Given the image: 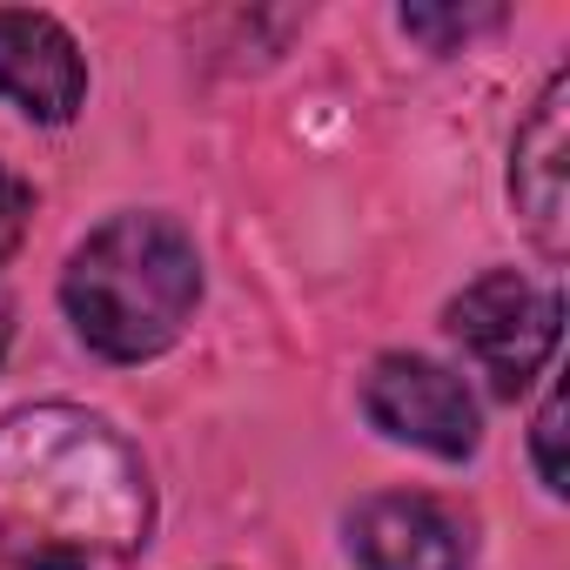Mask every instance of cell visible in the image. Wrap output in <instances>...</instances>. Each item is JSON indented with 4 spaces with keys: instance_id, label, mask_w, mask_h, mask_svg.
Masks as SVG:
<instances>
[{
    "instance_id": "1",
    "label": "cell",
    "mask_w": 570,
    "mask_h": 570,
    "mask_svg": "<svg viewBox=\"0 0 570 570\" xmlns=\"http://www.w3.org/2000/svg\"><path fill=\"white\" fill-rule=\"evenodd\" d=\"M148 537L141 456L75 403H35L0 423V563L135 550Z\"/></svg>"
},
{
    "instance_id": "2",
    "label": "cell",
    "mask_w": 570,
    "mask_h": 570,
    "mask_svg": "<svg viewBox=\"0 0 570 570\" xmlns=\"http://www.w3.org/2000/svg\"><path fill=\"white\" fill-rule=\"evenodd\" d=\"M202 303V255L175 215L128 208L75 242L61 268V309L108 363H148L181 343Z\"/></svg>"
},
{
    "instance_id": "3",
    "label": "cell",
    "mask_w": 570,
    "mask_h": 570,
    "mask_svg": "<svg viewBox=\"0 0 570 570\" xmlns=\"http://www.w3.org/2000/svg\"><path fill=\"white\" fill-rule=\"evenodd\" d=\"M443 330L456 336V350L476 363V376L497 396H523L543 376V363L557 356L563 303L550 282H530L523 268H490L463 296H450Z\"/></svg>"
},
{
    "instance_id": "4",
    "label": "cell",
    "mask_w": 570,
    "mask_h": 570,
    "mask_svg": "<svg viewBox=\"0 0 570 570\" xmlns=\"http://www.w3.org/2000/svg\"><path fill=\"white\" fill-rule=\"evenodd\" d=\"M363 416L390 443H410V450L443 456V463H463L483 443V416H476V396L463 390V376L430 363V356H410V350H390L370 363Z\"/></svg>"
},
{
    "instance_id": "5",
    "label": "cell",
    "mask_w": 570,
    "mask_h": 570,
    "mask_svg": "<svg viewBox=\"0 0 570 570\" xmlns=\"http://www.w3.org/2000/svg\"><path fill=\"white\" fill-rule=\"evenodd\" d=\"M343 530H350L356 570H470V557H476L470 523L423 490L363 497Z\"/></svg>"
},
{
    "instance_id": "6",
    "label": "cell",
    "mask_w": 570,
    "mask_h": 570,
    "mask_svg": "<svg viewBox=\"0 0 570 570\" xmlns=\"http://www.w3.org/2000/svg\"><path fill=\"white\" fill-rule=\"evenodd\" d=\"M0 101L41 128H68L88 101L81 41L35 8H0Z\"/></svg>"
},
{
    "instance_id": "7",
    "label": "cell",
    "mask_w": 570,
    "mask_h": 570,
    "mask_svg": "<svg viewBox=\"0 0 570 570\" xmlns=\"http://www.w3.org/2000/svg\"><path fill=\"white\" fill-rule=\"evenodd\" d=\"M563 161H570V75L557 68L543 81V95L530 101L517 141H510V202L530 228V242L557 262L570 242V188H563Z\"/></svg>"
},
{
    "instance_id": "8",
    "label": "cell",
    "mask_w": 570,
    "mask_h": 570,
    "mask_svg": "<svg viewBox=\"0 0 570 570\" xmlns=\"http://www.w3.org/2000/svg\"><path fill=\"white\" fill-rule=\"evenodd\" d=\"M503 14L497 8H470V14H436V8H403V35H416V41H430L436 55H450L456 41H470V35H483V28H497Z\"/></svg>"
},
{
    "instance_id": "9",
    "label": "cell",
    "mask_w": 570,
    "mask_h": 570,
    "mask_svg": "<svg viewBox=\"0 0 570 570\" xmlns=\"http://www.w3.org/2000/svg\"><path fill=\"white\" fill-rule=\"evenodd\" d=\"M530 463H537V476H543L550 497L570 490V483H563V390H550V396L537 403V423H530Z\"/></svg>"
},
{
    "instance_id": "10",
    "label": "cell",
    "mask_w": 570,
    "mask_h": 570,
    "mask_svg": "<svg viewBox=\"0 0 570 570\" xmlns=\"http://www.w3.org/2000/svg\"><path fill=\"white\" fill-rule=\"evenodd\" d=\"M28 215H35V188L14 175V168H0V262H8L28 235Z\"/></svg>"
},
{
    "instance_id": "11",
    "label": "cell",
    "mask_w": 570,
    "mask_h": 570,
    "mask_svg": "<svg viewBox=\"0 0 570 570\" xmlns=\"http://www.w3.org/2000/svg\"><path fill=\"white\" fill-rule=\"evenodd\" d=\"M8 343H14V303H8V289H0V356H8Z\"/></svg>"
}]
</instances>
